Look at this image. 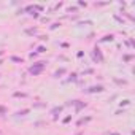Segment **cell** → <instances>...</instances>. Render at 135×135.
I'll list each match as a JSON object with an SVG mask.
<instances>
[{"label":"cell","mask_w":135,"mask_h":135,"mask_svg":"<svg viewBox=\"0 0 135 135\" xmlns=\"http://www.w3.org/2000/svg\"><path fill=\"white\" fill-rule=\"evenodd\" d=\"M62 110H64V107H54V108H51V114H52V119H54V121H57V119H59V116H60Z\"/></svg>","instance_id":"5b68a950"},{"label":"cell","mask_w":135,"mask_h":135,"mask_svg":"<svg viewBox=\"0 0 135 135\" xmlns=\"http://www.w3.org/2000/svg\"><path fill=\"white\" fill-rule=\"evenodd\" d=\"M91 119H92V118H91V116H86V118H81V119H80V121H78V122H76V126H78V127H80V126H83V124H86V122H89V121H91Z\"/></svg>","instance_id":"30bf717a"},{"label":"cell","mask_w":135,"mask_h":135,"mask_svg":"<svg viewBox=\"0 0 135 135\" xmlns=\"http://www.w3.org/2000/svg\"><path fill=\"white\" fill-rule=\"evenodd\" d=\"M132 59H133L132 54H124V56H122V60H124V62H130Z\"/></svg>","instance_id":"2e32d148"},{"label":"cell","mask_w":135,"mask_h":135,"mask_svg":"<svg viewBox=\"0 0 135 135\" xmlns=\"http://www.w3.org/2000/svg\"><path fill=\"white\" fill-rule=\"evenodd\" d=\"M110 135H119L118 132H110Z\"/></svg>","instance_id":"f546056e"},{"label":"cell","mask_w":135,"mask_h":135,"mask_svg":"<svg viewBox=\"0 0 135 135\" xmlns=\"http://www.w3.org/2000/svg\"><path fill=\"white\" fill-rule=\"evenodd\" d=\"M5 114H8V108L3 107V105H0V116H5Z\"/></svg>","instance_id":"9a60e30c"},{"label":"cell","mask_w":135,"mask_h":135,"mask_svg":"<svg viewBox=\"0 0 135 135\" xmlns=\"http://www.w3.org/2000/svg\"><path fill=\"white\" fill-rule=\"evenodd\" d=\"M92 59H94V62H103V54L99 46H95L92 49Z\"/></svg>","instance_id":"3957f363"},{"label":"cell","mask_w":135,"mask_h":135,"mask_svg":"<svg viewBox=\"0 0 135 135\" xmlns=\"http://www.w3.org/2000/svg\"><path fill=\"white\" fill-rule=\"evenodd\" d=\"M65 73H67V69H64V67H62V69H59V70H56V72L52 73V76H54L56 80H59V78H62Z\"/></svg>","instance_id":"8992f818"},{"label":"cell","mask_w":135,"mask_h":135,"mask_svg":"<svg viewBox=\"0 0 135 135\" xmlns=\"http://www.w3.org/2000/svg\"><path fill=\"white\" fill-rule=\"evenodd\" d=\"M13 97H16V99H26V97H27V92H19V91H16V92H13Z\"/></svg>","instance_id":"9c48e42d"},{"label":"cell","mask_w":135,"mask_h":135,"mask_svg":"<svg viewBox=\"0 0 135 135\" xmlns=\"http://www.w3.org/2000/svg\"><path fill=\"white\" fill-rule=\"evenodd\" d=\"M73 107H75V111L78 113V111H81L83 108H86V107H88V103H86V102H83V100H73Z\"/></svg>","instance_id":"277c9868"},{"label":"cell","mask_w":135,"mask_h":135,"mask_svg":"<svg viewBox=\"0 0 135 135\" xmlns=\"http://www.w3.org/2000/svg\"><path fill=\"white\" fill-rule=\"evenodd\" d=\"M78 5H80V7H88V3H86V2H83V0H80Z\"/></svg>","instance_id":"cb8c5ba5"},{"label":"cell","mask_w":135,"mask_h":135,"mask_svg":"<svg viewBox=\"0 0 135 135\" xmlns=\"http://www.w3.org/2000/svg\"><path fill=\"white\" fill-rule=\"evenodd\" d=\"M24 32H26L27 35H30V37H33V35H37V33H38V29H37V27H30V29H26Z\"/></svg>","instance_id":"52a82bcc"},{"label":"cell","mask_w":135,"mask_h":135,"mask_svg":"<svg viewBox=\"0 0 135 135\" xmlns=\"http://www.w3.org/2000/svg\"><path fill=\"white\" fill-rule=\"evenodd\" d=\"M45 51H46V46H43V45H40V46L37 48V51H35V52H37V54H41V52H45Z\"/></svg>","instance_id":"e0dca14e"},{"label":"cell","mask_w":135,"mask_h":135,"mask_svg":"<svg viewBox=\"0 0 135 135\" xmlns=\"http://www.w3.org/2000/svg\"><path fill=\"white\" fill-rule=\"evenodd\" d=\"M113 40H114V35L113 33H107V35H103L100 38V41H113Z\"/></svg>","instance_id":"ba28073f"},{"label":"cell","mask_w":135,"mask_h":135,"mask_svg":"<svg viewBox=\"0 0 135 135\" xmlns=\"http://www.w3.org/2000/svg\"><path fill=\"white\" fill-rule=\"evenodd\" d=\"M57 27H60V22H52V24L49 26V29H51V30H56Z\"/></svg>","instance_id":"d6986e66"},{"label":"cell","mask_w":135,"mask_h":135,"mask_svg":"<svg viewBox=\"0 0 135 135\" xmlns=\"http://www.w3.org/2000/svg\"><path fill=\"white\" fill-rule=\"evenodd\" d=\"M76 80H78V73H72L70 78H67V80H65V83H75Z\"/></svg>","instance_id":"8fae6325"},{"label":"cell","mask_w":135,"mask_h":135,"mask_svg":"<svg viewBox=\"0 0 135 135\" xmlns=\"http://www.w3.org/2000/svg\"><path fill=\"white\" fill-rule=\"evenodd\" d=\"M10 60H13V62H16V64H24V59L19 57V56H11Z\"/></svg>","instance_id":"7c38bea8"},{"label":"cell","mask_w":135,"mask_h":135,"mask_svg":"<svg viewBox=\"0 0 135 135\" xmlns=\"http://www.w3.org/2000/svg\"><path fill=\"white\" fill-rule=\"evenodd\" d=\"M29 108H24V110H19V111H16V116H26V114H29Z\"/></svg>","instance_id":"5bb4252c"},{"label":"cell","mask_w":135,"mask_h":135,"mask_svg":"<svg viewBox=\"0 0 135 135\" xmlns=\"http://www.w3.org/2000/svg\"><path fill=\"white\" fill-rule=\"evenodd\" d=\"M33 8L38 10V11H43V7H41V5H33Z\"/></svg>","instance_id":"7402d4cb"},{"label":"cell","mask_w":135,"mask_h":135,"mask_svg":"<svg viewBox=\"0 0 135 135\" xmlns=\"http://www.w3.org/2000/svg\"><path fill=\"white\" fill-rule=\"evenodd\" d=\"M33 107L35 108H41V107H45V103H33Z\"/></svg>","instance_id":"484cf974"},{"label":"cell","mask_w":135,"mask_h":135,"mask_svg":"<svg viewBox=\"0 0 135 135\" xmlns=\"http://www.w3.org/2000/svg\"><path fill=\"white\" fill-rule=\"evenodd\" d=\"M75 135H83V132H78V133H75Z\"/></svg>","instance_id":"4dcf8cb0"},{"label":"cell","mask_w":135,"mask_h":135,"mask_svg":"<svg viewBox=\"0 0 135 135\" xmlns=\"http://www.w3.org/2000/svg\"><path fill=\"white\" fill-rule=\"evenodd\" d=\"M0 133H2V130H0Z\"/></svg>","instance_id":"836d02e7"},{"label":"cell","mask_w":135,"mask_h":135,"mask_svg":"<svg viewBox=\"0 0 135 135\" xmlns=\"http://www.w3.org/2000/svg\"><path fill=\"white\" fill-rule=\"evenodd\" d=\"M70 121H72V116H67V118H64V121H62V122H64V124H67V122H70Z\"/></svg>","instance_id":"44dd1931"},{"label":"cell","mask_w":135,"mask_h":135,"mask_svg":"<svg viewBox=\"0 0 135 135\" xmlns=\"http://www.w3.org/2000/svg\"><path fill=\"white\" fill-rule=\"evenodd\" d=\"M113 81L118 84V86H126L127 84V80H119V78H113Z\"/></svg>","instance_id":"4fadbf2b"},{"label":"cell","mask_w":135,"mask_h":135,"mask_svg":"<svg viewBox=\"0 0 135 135\" xmlns=\"http://www.w3.org/2000/svg\"><path fill=\"white\" fill-rule=\"evenodd\" d=\"M46 60H40V62H35L30 69H29V73L32 75V76H38V75H41L43 73V70H45V67H46Z\"/></svg>","instance_id":"6da1fadb"},{"label":"cell","mask_w":135,"mask_h":135,"mask_svg":"<svg viewBox=\"0 0 135 135\" xmlns=\"http://www.w3.org/2000/svg\"><path fill=\"white\" fill-rule=\"evenodd\" d=\"M126 105H130V100L129 99H124V100L119 102V107H126Z\"/></svg>","instance_id":"ac0fdd59"},{"label":"cell","mask_w":135,"mask_h":135,"mask_svg":"<svg viewBox=\"0 0 135 135\" xmlns=\"http://www.w3.org/2000/svg\"><path fill=\"white\" fill-rule=\"evenodd\" d=\"M67 11H69V13H72V11H78V8H75V7H70L69 10H67Z\"/></svg>","instance_id":"d4e9b609"},{"label":"cell","mask_w":135,"mask_h":135,"mask_svg":"<svg viewBox=\"0 0 135 135\" xmlns=\"http://www.w3.org/2000/svg\"><path fill=\"white\" fill-rule=\"evenodd\" d=\"M124 113H126L124 110H116V113H114V114H118V116H119V114H124Z\"/></svg>","instance_id":"4316f807"},{"label":"cell","mask_w":135,"mask_h":135,"mask_svg":"<svg viewBox=\"0 0 135 135\" xmlns=\"http://www.w3.org/2000/svg\"><path fill=\"white\" fill-rule=\"evenodd\" d=\"M0 56H3V51H0Z\"/></svg>","instance_id":"d6a6232c"},{"label":"cell","mask_w":135,"mask_h":135,"mask_svg":"<svg viewBox=\"0 0 135 135\" xmlns=\"http://www.w3.org/2000/svg\"><path fill=\"white\" fill-rule=\"evenodd\" d=\"M94 73V69H86V70H83V75H92Z\"/></svg>","instance_id":"ffe728a7"},{"label":"cell","mask_w":135,"mask_h":135,"mask_svg":"<svg viewBox=\"0 0 135 135\" xmlns=\"http://www.w3.org/2000/svg\"><path fill=\"white\" fill-rule=\"evenodd\" d=\"M38 38H40V40H43V41H45V40H48V37H46V35H40Z\"/></svg>","instance_id":"83f0119b"},{"label":"cell","mask_w":135,"mask_h":135,"mask_svg":"<svg viewBox=\"0 0 135 135\" xmlns=\"http://www.w3.org/2000/svg\"><path fill=\"white\" fill-rule=\"evenodd\" d=\"M2 64H3V59H0V65H2Z\"/></svg>","instance_id":"1f68e13d"},{"label":"cell","mask_w":135,"mask_h":135,"mask_svg":"<svg viewBox=\"0 0 135 135\" xmlns=\"http://www.w3.org/2000/svg\"><path fill=\"white\" fill-rule=\"evenodd\" d=\"M103 91H105V88L102 84H94V86H89L88 89H84L86 94H97V92H103Z\"/></svg>","instance_id":"7a4b0ae2"},{"label":"cell","mask_w":135,"mask_h":135,"mask_svg":"<svg viewBox=\"0 0 135 135\" xmlns=\"http://www.w3.org/2000/svg\"><path fill=\"white\" fill-rule=\"evenodd\" d=\"M76 56H78V57H83V56H84V52H83V51H78V54H76Z\"/></svg>","instance_id":"f1b7e54d"},{"label":"cell","mask_w":135,"mask_h":135,"mask_svg":"<svg viewBox=\"0 0 135 135\" xmlns=\"http://www.w3.org/2000/svg\"><path fill=\"white\" fill-rule=\"evenodd\" d=\"M37 56H38V54H37V52H35V51H33V52H30V54H29V57H30V59H35V57H37Z\"/></svg>","instance_id":"603a6c76"}]
</instances>
